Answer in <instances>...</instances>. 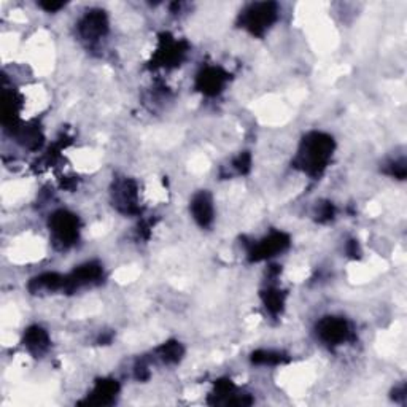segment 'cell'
<instances>
[{
  "label": "cell",
  "instance_id": "cell-1",
  "mask_svg": "<svg viewBox=\"0 0 407 407\" xmlns=\"http://www.w3.org/2000/svg\"><path fill=\"white\" fill-rule=\"evenodd\" d=\"M332 150H334V142L330 135L321 134V132H312L301 145L299 155L296 158V166L310 176H320L331 160Z\"/></svg>",
  "mask_w": 407,
  "mask_h": 407
},
{
  "label": "cell",
  "instance_id": "cell-2",
  "mask_svg": "<svg viewBox=\"0 0 407 407\" xmlns=\"http://www.w3.org/2000/svg\"><path fill=\"white\" fill-rule=\"evenodd\" d=\"M277 19V5L276 3H255L247 10L242 23L244 28L250 30L252 34L261 35L264 30L271 28Z\"/></svg>",
  "mask_w": 407,
  "mask_h": 407
},
{
  "label": "cell",
  "instance_id": "cell-3",
  "mask_svg": "<svg viewBox=\"0 0 407 407\" xmlns=\"http://www.w3.org/2000/svg\"><path fill=\"white\" fill-rule=\"evenodd\" d=\"M50 228L56 242H59L64 247L72 245L78 239V218L73 214L66 212V210L53 214Z\"/></svg>",
  "mask_w": 407,
  "mask_h": 407
},
{
  "label": "cell",
  "instance_id": "cell-4",
  "mask_svg": "<svg viewBox=\"0 0 407 407\" xmlns=\"http://www.w3.org/2000/svg\"><path fill=\"white\" fill-rule=\"evenodd\" d=\"M319 336L321 341L331 346H339V343L350 339V326L343 319L337 316H326L319 323Z\"/></svg>",
  "mask_w": 407,
  "mask_h": 407
},
{
  "label": "cell",
  "instance_id": "cell-5",
  "mask_svg": "<svg viewBox=\"0 0 407 407\" xmlns=\"http://www.w3.org/2000/svg\"><path fill=\"white\" fill-rule=\"evenodd\" d=\"M102 276V267L96 263H88L84 266H80L75 269L70 276L64 278V287L67 292H73V290L78 287H83V285L93 283L94 280H99Z\"/></svg>",
  "mask_w": 407,
  "mask_h": 407
},
{
  "label": "cell",
  "instance_id": "cell-6",
  "mask_svg": "<svg viewBox=\"0 0 407 407\" xmlns=\"http://www.w3.org/2000/svg\"><path fill=\"white\" fill-rule=\"evenodd\" d=\"M290 240L288 237L282 234V232H272L271 236L266 237V239L261 240L252 252V260L260 261L266 260V258H271L278 252H283L285 248L288 247Z\"/></svg>",
  "mask_w": 407,
  "mask_h": 407
},
{
  "label": "cell",
  "instance_id": "cell-7",
  "mask_svg": "<svg viewBox=\"0 0 407 407\" xmlns=\"http://www.w3.org/2000/svg\"><path fill=\"white\" fill-rule=\"evenodd\" d=\"M107 32V18L104 12H89L80 23V34L86 40H97Z\"/></svg>",
  "mask_w": 407,
  "mask_h": 407
},
{
  "label": "cell",
  "instance_id": "cell-8",
  "mask_svg": "<svg viewBox=\"0 0 407 407\" xmlns=\"http://www.w3.org/2000/svg\"><path fill=\"white\" fill-rule=\"evenodd\" d=\"M226 82V73L221 68L209 67L198 77V89L207 96H215L221 91Z\"/></svg>",
  "mask_w": 407,
  "mask_h": 407
},
{
  "label": "cell",
  "instance_id": "cell-9",
  "mask_svg": "<svg viewBox=\"0 0 407 407\" xmlns=\"http://www.w3.org/2000/svg\"><path fill=\"white\" fill-rule=\"evenodd\" d=\"M191 212L194 220L202 226V228H207V226L214 221V205L212 199L207 193H199L194 196L191 202Z\"/></svg>",
  "mask_w": 407,
  "mask_h": 407
},
{
  "label": "cell",
  "instance_id": "cell-10",
  "mask_svg": "<svg viewBox=\"0 0 407 407\" xmlns=\"http://www.w3.org/2000/svg\"><path fill=\"white\" fill-rule=\"evenodd\" d=\"M116 393H118V384L116 380H102L96 385V388L91 393V398H88V403L105 406L112 404Z\"/></svg>",
  "mask_w": 407,
  "mask_h": 407
},
{
  "label": "cell",
  "instance_id": "cell-11",
  "mask_svg": "<svg viewBox=\"0 0 407 407\" xmlns=\"http://www.w3.org/2000/svg\"><path fill=\"white\" fill-rule=\"evenodd\" d=\"M24 346L28 347L34 355H41V353H44L50 346L48 334H46V331H44L39 326L29 328L24 336Z\"/></svg>",
  "mask_w": 407,
  "mask_h": 407
},
{
  "label": "cell",
  "instance_id": "cell-12",
  "mask_svg": "<svg viewBox=\"0 0 407 407\" xmlns=\"http://www.w3.org/2000/svg\"><path fill=\"white\" fill-rule=\"evenodd\" d=\"M116 200L118 205H124V212H134L135 210V199H137V189L132 182H123L116 188Z\"/></svg>",
  "mask_w": 407,
  "mask_h": 407
},
{
  "label": "cell",
  "instance_id": "cell-13",
  "mask_svg": "<svg viewBox=\"0 0 407 407\" xmlns=\"http://www.w3.org/2000/svg\"><path fill=\"white\" fill-rule=\"evenodd\" d=\"M264 304H266L267 310H271L272 314H278L283 307V294L278 290H269L264 293Z\"/></svg>",
  "mask_w": 407,
  "mask_h": 407
},
{
  "label": "cell",
  "instance_id": "cell-14",
  "mask_svg": "<svg viewBox=\"0 0 407 407\" xmlns=\"http://www.w3.org/2000/svg\"><path fill=\"white\" fill-rule=\"evenodd\" d=\"M160 353L164 361L167 363H176L180 359L183 353V348L180 347V343L177 342H169V343H164V346L160 348Z\"/></svg>",
  "mask_w": 407,
  "mask_h": 407
},
{
  "label": "cell",
  "instance_id": "cell-15",
  "mask_svg": "<svg viewBox=\"0 0 407 407\" xmlns=\"http://www.w3.org/2000/svg\"><path fill=\"white\" fill-rule=\"evenodd\" d=\"M283 361V357L277 352H266L260 350L253 353V363L256 364H278Z\"/></svg>",
  "mask_w": 407,
  "mask_h": 407
},
{
  "label": "cell",
  "instance_id": "cell-16",
  "mask_svg": "<svg viewBox=\"0 0 407 407\" xmlns=\"http://www.w3.org/2000/svg\"><path fill=\"white\" fill-rule=\"evenodd\" d=\"M234 166L239 169L240 173H244L248 171V167H250V156L248 155H240L237 158V161L234 162Z\"/></svg>",
  "mask_w": 407,
  "mask_h": 407
},
{
  "label": "cell",
  "instance_id": "cell-17",
  "mask_svg": "<svg viewBox=\"0 0 407 407\" xmlns=\"http://www.w3.org/2000/svg\"><path fill=\"white\" fill-rule=\"evenodd\" d=\"M41 7H44L46 12H56V10L64 7V3H41Z\"/></svg>",
  "mask_w": 407,
  "mask_h": 407
}]
</instances>
